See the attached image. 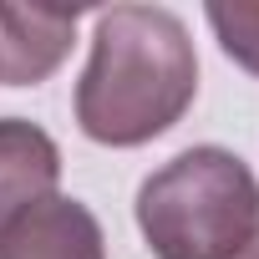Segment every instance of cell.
<instances>
[{
	"label": "cell",
	"instance_id": "cell-1",
	"mask_svg": "<svg viewBox=\"0 0 259 259\" xmlns=\"http://www.w3.org/2000/svg\"><path fill=\"white\" fill-rule=\"evenodd\" d=\"M198 56L188 26L163 6H112L97 16L92 61L76 81V122L92 143L138 148L193 107Z\"/></svg>",
	"mask_w": 259,
	"mask_h": 259
},
{
	"label": "cell",
	"instance_id": "cell-2",
	"mask_svg": "<svg viewBox=\"0 0 259 259\" xmlns=\"http://www.w3.org/2000/svg\"><path fill=\"white\" fill-rule=\"evenodd\" d=\"M138 229L158 259H234L259 229V178L229 148H188L138 188Z\"/></svg>",
	"mask_w": 259,
	"mask_h": 259
},
{
	"label": "cell",
	"instance_id": "cell-3",
	"mask_svg": "<svg viewBox=\"0 0 259 259\" xmlns=\"http://www.w3.org/2000/svg\"><path fill=\"white\" fill-rule=\"evenodd\" d=\"M0 259H107V239L87 203L51 193L0 229Z\"/></svg>",
	"mask_w": 259,
	"mask_h": 259
},
{
	"label": "cell",
	"instance_id": "cell-4",
	"mask_svg": "<svg viewBox=\"0 0 259 259\" xmlns=\"http://www.w3.org/2000/svg\"><path fill=\"white\" fill-rule=\"evenodd\" d=\"M61 183V148L26 117H0V229L46 203Z\"/></svg>",
	"mask_w": 259,
	"mask_h": 259
},
{
	"label": "cell",
	"instance_id": "cell-5",
	"mask_svg": "<svg viewBox=\"0 0 259 259\" xmlns=\"http://www.w3.org/2000/svg\"><path fill=\"white\" fill-rule=\"evenodd\" d=\"M76 36V11H36V6H0V81L36 87L46 81Z\"/></svg>",
	"mask_w": 259,
	"mask_h": 259
},
{
	"label": "cell",
	"instance_id": "cell-6",
	"mask_svg": "<svg viewBox=\"0 0 259 259\" xmlns=\"http://www.w3.org/2000/svg\"><path fill=\"white\" fill-rule=\"evenodd\" d=\"M208 26L219 36V46L259 76V6H208Z\"/></svg>",
	"mask_w": 259,
	"mask_h": 259
},
{
	"label": "cell",
	"instance_id": "cell-7",
	"mask_svg": "<svg viewBox=\"0 0 259 259\" xmlns=\"http://www.w3.org/2000/svg\"><path fill=\"white\" fill-rule=\"evenodd\" d=\"M234 259H259V229H254V239H249V244H244Z\"/></svg>",
	"mask_w": 259,
	"mask_h": 259
}]
</instances>
